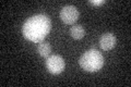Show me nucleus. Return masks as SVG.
<instances>
[{
    "label": "nucleus",
    "mask_w": 131,
    "mask_h": 87,
    "mask_svg": "<svg viewBox=\"0 0 131 87\" xmlns=\"http://www.w3.org/2000/svg\"><path fill=\"white\" fill-rule=\"evenodd\" d=\"M50 19L45 14H36L28 18L23 24L22 33L26 39L33 43H40L50 32Z\"/></svg>",
    "instance_id": "obj_1"
},
{
    "label": "nucleus",
    "mask_w": 131,
    "mask_h": 87,
    "mask_svg": "<svg viewBox=\"0 0 131 87\" xmlns=\"http://www.w3.org/2000/svg\"><path fill=\"white\" fill-rule=\"evenodd\" d=\"M80 67L88 72H96L101 70L104 65V57L103 55L95 50V49H91L84 52L83 55L80 57L79 60Z\"/></svg>",
    "instance_id": "obj_2"
},
{
    "label": "nucleus",
    "mask_w": 131,
    "mask_h": 87,
    "mask_svg": "<svg viewBox=\"0 0 131 87\" xmlns=\"http://www.w3.org/2000/svg\"><path fill=\"white\" fill-rule=\"evenodd\" d=\"M64 60L58 55L46 58V68L51 74H59L64 70Z\"/></svg>",
    "instance_id": "obj_3"
},
{
    "label": "nucleus",
    "mask_w": 131,
    "mask_h": 87,
    "mask_svg": "<svg viewBox=\"0 0 131 87\" xmlns=\"http://www.w3.org/2000/svg\"><path fill=\"white\" fill-rule=\"evenodd\" d=\"M60 19L66 24H73L79 19V11L74 6H66L60 11Z\"/></svg>",
    "instance_id": "obj_4"
},
{
    "label": "nucleus",
    "mask_w": 131,
    "mask_h": 87,
    "mask_svg": "<svg viewBox=\"0 0 131 87\" xmlns=\"http://www.w3.org/2000/svg\"><path fill=\"white\" fill-rule=\"evenodd\" d=\"M116 37L114 36V34L112 33H106V34L102 35V37L100 38V45L101 48L103 50H112L116 45Z\"/></svg>",
    "instance_id": "obj_5"
},
{
    "label": "nucleus",
    "mask_w": 131,
    "mask_h": 87,
    "mask_svg": "<svg viewBox=\"0 0 131 87\" xmlns=\"http://www.w3.org/2000/svg\"><path fill=\"white\" fill-rule=\"evenodd\" d=\"M70 34H71V36L74 39H81V38H83V37H84L85 31H84V28L82 27L81 25H74V26L71 27Z\"/></svg>",
    "instance_id": "obj_6"
},
{
    "label": "nucleus",
    "mask_w": 131,
    "mask_h": 87,
    "mask_svg": "<svg viewBox=\"0 0 131 87\" xmlns=\"http://www.w3.org/2000/svg\"><path fill=\"white\" fill-rule=\"evenodd\" d=\"M37 51L40 57L47 58V57H49V55H50V52H51V47L48 43H40L38 45Z\"/></svg>",
    "instance_id": "obj_7"
},
{
    "label": "nucleus",
    "mask_w": 131,
    "mask_h": 87,
    "mask_svg": "<svg viewBox=\"0 0 131 87\" xmlns=\"http://www.w3.org/2000/svg\"><path fill=\"white\" fill-rule=\"evenodd\" d=\"M90 3H92V5H95V6H101L105 3V0H91Z\"/></svg>",
    "instance_id": "obj_8"
}]
</instances>
